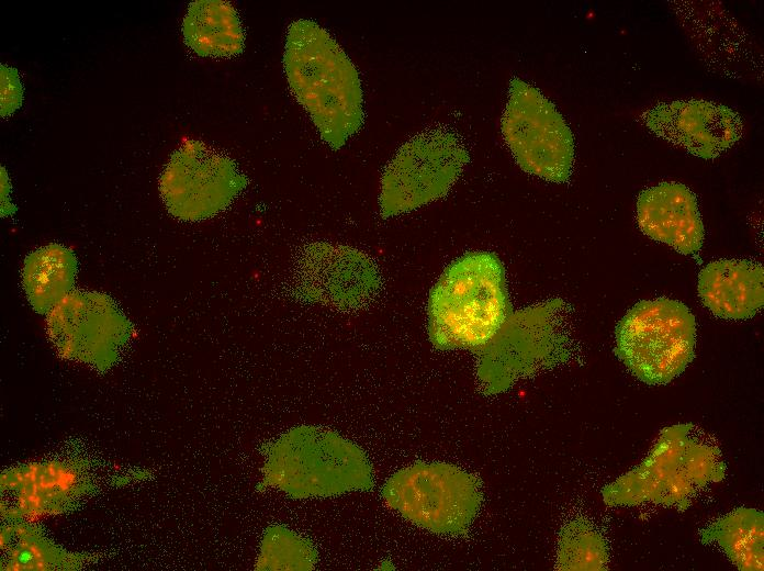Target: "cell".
Here are the masks:
<instances>
[{"mask_svg":"<svg viewBox=\"0 0 764 571\" xmlns=\"http://www.w3.org/2000/svg\"><path fill=\"white\" fill-rule=\"evenodd\" d=\"M283 67L289 87L322 139L339 149L363 123L359 74L337 41L312 20L288 29Z\"/></svg>","mask_w":764,"mask_h":571,"instance_id":"cell-1","label":"cell"},{"mask_svg":"<svg viewBox=\"0 0 764 571\" xmlns=\"http://www.w3.org/2000/svg\"><path fill=\"white\" fill-rule=\"evenodd\" d=\"M510 313L501 259L470 251L448 265L430 290L428 337L436 349L480 350Z\"/></svg>","mask_w":764,"mask_h":571,"instance_id":"cell-2","label":"cell"},{"mask_svg":"<svg viewBox=\"0 0 764 571\" xmlns=\"http://www.w3.org/2000/svg\"><path fill=\"white\" fill-rule=\"evenodd\" d=\"M692 424L665 427L643 461L602 489L607 506L653 503L686 511L696 493L722 481L720 450L690 436Z\"/></svg>","mask_w":764,"mask_h":571,"instance_id":"cell-3","label":"cell"},{"mask_svg":"<svg viewBox=\"0 0 764 571\" xmlns=\"http://www.w3.org/2000/svg\"><path fill=\"white\" fill-rule=\"evenodd\" d=\"M263 480L291 497H327L370 490L372 469L366 454L337 433L297 426L269 448Z\"/></svg>","mask_w":764,"mask_h":571,"instance_id":"cell-4","label":"cell"},{"mask_svg":"<svg viewBox=\"0 0 764 571\" xmlns=\"http://www.w3.org/2000/svg\"><path fill=\"white\" fill-rule=\"evenodd\" d=\"M566 302L554 298L510 313L479 350L476 379L484 394L508 390L519 379L565 363L571 340Z\"/></svg>","mask_w":764,"mask_h":571,"instance_id":"cell-5","label":"cell"},{"mask_svg":"<svg viewBox=\"0 0 764 571\" xmlns=\"http://www.w3.org/2000/svg\"><path fill=\"white\" fill-rule=\"evenodd\" d=\"M615 338V354L632 376L647 384H666L694 358L696 320L679 301L643 300L619 321Z\"/></svg>","mask_w":764,"mask_h":571,"instance_id":"cell-6","label":"cell"},{"mask_svg":"<svg viewBox=\"0 0 764 571\" xmlns=\"http://www.w3.org/2000/svg\"><path fill=\"white\" fill-rule=\"evenodd\" d=\"M381 493L385 504L405 519L446 536L465 534L482 504L479 479L445 462H415L401 469Z\"/></svg>","mask_w":764,"mask_h":571,"instance_id":"cell-7","label":"cell"},{"mask_svg":"<svg viewBox=\"0 0 764 571\" xmlns=\"http://www.w3.org/2000/svg\"><path fill=\"white\" fill-rule=\"evenodd\" d=\"M468 161L464 144L448 128H427L411 137L382 173L381 216L408 213L445 197Z\"/></svg>","mask_w":764,"mask_h":571,"instance_id":"cell-8","label":"cell"},{"mask_svg":"<svg viewBox=\"0 0 764 571\" xmlns=\"http://www.w3.org/2000/svg\"><path fill=\"white\" fill-rule=\"evenodd\" d=\"M501 130L524 171L555 183L570 179L574 163L573 133L539 89L517 77L510 80Z\"/></svg>","mask_w":764,"mask_h":571,"instance_id":"cell-9","label":"cell"},{"mask_svg":"<svg viewBox=\"0 0 764 571\" xmlns=\"http://www.w3.org/2000/svg\"><path fill=\"white\" fill-rule=\"evenodd\" d=\"M247 178L228 156L196 139L182 143L159 178L168 212L186 222L213 217L245 189Z\"/></svg>","mask_w":764,"mask_h":571,"instance_id":"cell-10","label":"cell"},{"mask_svg":"<svg viewBox=\"0 0 764 571\" xmlns=\"http://www.w3.org/2000/svg\"><path fill=\"white\" fill-rule=\"evenodd\" d=\"M380 288L378 266L366 253L321 240L297 250L289 283L290 295L295 301L344 312L364 307Z\"/></svg>","mask_w":764,"mask_h":571,"instance_id":"cell-11","label":"cell"},{"mask_svg":"<svg viewBox=\"0 0 764 571\" xmlns=\"http://www.w3.org/2000/svg\"><path fill=\"white\" fill-rule=\"evenodd\" d=\"M641 120L656 136L704 159L720 156L743 134L739 113L707 100L660 102L644 111Z\"/></svg>","mask_w":764,"mask_h":571,"instance_id":"cell-12","label":"cell"},{"mask_svg":"<svg viewBox=\"0 0 764 571\" xmlns=\"http://www.w3.org/2000/svg\"><path fill=\"white\" fill-rule=\"evenodd\" d=\"M637 222L644 235L683 255L701 249L705 231L696 195L679 182H661L637 199Z\"/></svg>","mask_w":764,"mask_h":571,"instance_id":"cell-13","label":"cell"},{"mask_svg":"<svg viewBox=\"0 0 764 571\" xmlns=\"http://www.w3.org/2000/svg\"><path fill=\"white\" fill-rule=\"evenodd\" d=\"M764 269L745 259H718L698 275L703 304L717 317L741 321L753 317L764 304Z\"/></svg>","mask_w":764,"mask_h":571,"instance_id":"cell-14","label":"cell"},{"mask_svg":"<svg viewBox=\"0 0 764 571\" xmlns=\"http://www.w3.org/2000/svg\"><path fill=\"white\" fill-rule=\"evenodd\" d=\"M187 46L201 57H232L245 46V33L235 8L222 0H195L182 21Z\"/></svg>","mask_w":764,"mask_h":571,"instance_id":"cell-15","label":"cell"},{"mask_svg":"<svg viewBox=\"0 0 764 571\" xmlns=\"http://www.w3.org/2000/svg\"><path fill=\"white\" fill-rule=\"evenodd\" d=\"M77 268L75 254L61 244L52 243L30 253L21 281L31 306L38 313L50 312L74 291Z\"/></svg>","mask_w":764,"mask_h":571,"instance_id":"cell-16","label":"cell"},{"mask_svg":"<svg viewBox=\"0 0 764 571\" xmlns=\"http://www.w3.org/2000/svg\"><path fill=\"white\" fill-rule=\"evenodd\" d=\"M704 544H716L741 571L764 569V516L756 508L738 507L700 531Z\"/></svg>","mask_w":764,"mask_h":571,"instance_id":"cell-17","label":"cell"},{"mask_svg":"<svg viewBox=\"0 0 764 571\" xmlns=\"http://www.w3.org/2000/svg\"><path fill=\"white\" fill-rule=\"evenodd\" d=\"M609 549L602 533L585 519L566 523L559 535L557 570H606Z\"/></svg>","mask_w":764,"mask_h":571,"instance_id":"cell-18","label":"cell"},{"mask_svg":"<svg viewBox=\"0 0 764 571\" xmlns=\"http://www.w3.org/2000/svg\"><path fill=\"white\" fill-rule=\"evenodd\" d=\"M316 562L312 542L282 527H269L261 545L258 567L263 570H311Z\"/></svg>","mask_w":764,"mask_h":571,"instance_id":"cell-19","label":"cell"},{"mask_svg":"<svg viewBox=\"0 0 764 571\" xmlns=\"http://www.w3.org/2000/svg\"><path fill=\"white\" fill-rule=\"evenodd\" d=\"M1 116H9L23 102V87L15 68L1 65Z\"/></svg>","mask_w":764,"mask_h":571,"instance_id":"cell-20","label":"cell"},{"mask_svg":"<svg viewBox=\"0 0 764 571\" xmlns=\"http://www.w3.org/2000/svg\"><path fill=\"white\" fill-rule=\"evenodd\" d=\"M19 559H20V561H21L22 563H27V562L31 561L32 556H31V553H30L29 551H23V552L20 555V558H19Z\"/></svg>","mask_w":764,"mask_h":571,"instance_id":"cell-21","label":"cell"}]
</instances>
